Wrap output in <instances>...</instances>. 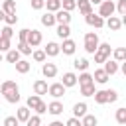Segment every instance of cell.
Masks as SVG:
<instances>
[{
  "label": "cell",
  "mask_w": 126,
  "mask_h": 126,
  "mask_svg": "<svg viewBox=\"0 0 126 126\" xmlns=\"http://www.w3.org/2000/svg\"><path fill=\"white\" fill-rule=\"evenodd\" d=\"M0 93H2L4 98H6L8 102H12V104H16V102L20 100V89H18V85H16L14 81H4L2 87H0Z\"/></svg>",
  "instance_id": "1"
},
{
  "label": "cell",
  "mask_w": 126,
  "mask_h": 126,
  "mask_svg": "<svg viewBox=\"0 0 126 126\" xmlns=\"http://www.w3.org/2000/svg\"><path fill=\"white\" fill-rule=\"evenodd\" d=\"M118 100V93L112 89H104V91H96L94 93V102L98 104H106V102H116Z\"/></svg>",
  "instance_id": "2"
},
{
  "label": "cell",
  "mask_w": 126,
  "mask_h": 126,
  "mask_svg": "<svg viewBox=\"0 0 126 126\" xmlns=\"http://www.w3.org/2000/svg\"><path fill=\"white\" fill-rule=\"evenodd\" d=\"M98 45H100L98 35H96L94 32H87V33H85V51L91 53V55H94L96 49H98Z\"/></svg>",
  "instance_id": "3"
},
{
  "label": "cell",
  "mask_w": 126,
  "mask_h": 126,
  "mask_svg": "<svg viewBox=\"0 0 126 126\" xmlns=\"http://www.w3.org/2000/svg\"><path fill=\"white\" fill-rule=\"evenodd\" d=\"M110 51H112L110 43H100L94 53V63H104L106 59H110Z\"/></svg>",
  "instance_id": "4"
},
{
  "label": "cell",
  "mask_w": 126,
  "mask_h": 126,
  "mask_svg": "<svg viewBox=\"0 0 126 126\" xmlns=\"http://www.w3.org/2000/svg\"><path fill=\"white\" fill-rule=\"evenodd\" d=\"M114 10H116V4H114L112 0H102V2H100V8H98V14H100L102 18H110V16L114 14Z\"/></svg>",
  "instance_id": "5"
},
{
  "label": "cell",
  "mask_w": 126,
  "mask_h": 126,
  "mask_svg": "<svg viewBox=\"0 0 126 126\" xmlns=\"http://www.w3.org/2000/svg\"><path fill=\"white\" fill-rule=\"evenodd\" d=\"M85 20H87L89 26H93V28H96V30L104 26V18H102L100 14H94V12H91L89 16H85Z\"/></svg>",
  "instance_id": "6"
},
{
  "label": "cell",
  "mask_w": 126,
  "mask_h": 126,
  "mask_svg": "<svg viewBox=\"0 0 126 126\" xmlns=\"http://www.w3.org/2000/svg\"><path fill=\"white\" fill-rule=\"evenodd\" d=\"M65 85L63 83H53V85H49V94L53 96V98H61L63 94H65Z\"/></svg>",
  "instance_id": "7"
},
{
  "label": "cell",
  "mask_w": 126,
  "mask_h": 126,
  "mask_svg": "<svg viewBox=\"0 0 126 126\" xmlns=\"http://www.w3.org/2000/svg\"><path fill=\"white\" fill-rule=\"evenodd\" d=\"M75 49H77V43H75L71 37L63 39V43H61V51H63V55H73Z\"/></svg>",
  "instance_id": "8"
},
{
  "label": "cell",
  "mask_w": 126,
  "mask_h": 126,
  "mask_svg": "<svg viewBox=\"0 0 126 126\" xmlns=\"http://www.w3.org/2000/svg\"><path fill=\"white\" fill-rule=\"evenodd\" d=\"M41 73H43V77H47V79H53V77L57 75V65H55V63H43V67H41Z\"/></svg>",
  "instance_id": "9"
},
{
  "label": "cell",
  "mask_w": 126,
  "mask_h": 126,
  "mask_svg": "<svg viewBox=\"0 0 126 126\" xmlns=\"http://www.w3.org/2000/svg\"><path fill=\"white\" fill-rule=\"evenodd\" d=\"M33 93H35V94H39V96H41V94H47V93H49L47 83H45L43 79H37V81L33 83Z\"/></svg>",
  "instance_id": "10"
},
{
  "label": "cell",
  "mask_w": 126,
  "mask_h": 126,
  "mask_svg": "<svg viewBox=\"0 0 126 126\" xmlns=\"http://www.w3.org/2000/svg\"><path fill=\"white\" fill-rule=\"evenodd\" d=\"M122 26H124V24H122V20H120V18H116V16H110V18H106V28H108V30H112V32H118Z\"/></svg>",
  "instance_id": "11"
},
{
  "label": "cell",
  "mask_w": 126,
  "mask_h": 126,
  "mask_svg": "<svg viewBox=\"0 0 126 126\" xmlns=\"http://www.w3.org/2000/svg\"><path fill=\"white\" fill-rule=\"evenodd\" d=\"M61 83L69 89V87H75V85L79 83V77H77L75 73H71V71H69V73H63V81H61Z\"/></svg>",
  "instance_id": "12"
},
{
  "label": "cell",
  "mask_w": 126,
  "mask_h": 126,
  "mask_svg": "<svg viewBox=\"0 0 126 126\" xmlns=\"http://www.w3.org/2000/svg\"><path fill=\"white\" fill-rule=\"evenodd\" d=\"M77 8H79V12H81L83 16H89V14L93 12V2H91V0H79V2H77Z\"/></svg>",
  "instance_id": "13"
},
{
  "label": "cell",
  "mask_w": 126,
  "mask_h": 126,
  "mask_svg": "<svg viewBox=\"0 0 126 126\" xmlns=\"http://www.w3.org/2000/svg\"><path fill=\"white\" fill-rule=\"evenodd\" d=\"M55 16H57V24H69V22H71V12H69V10H65V8L57 10V12H55Z\"/></svg>",
  "instance_id": "14"
},
{
  "label": "cell",
  "mask_w": 126,
  "mask_h": 126,
  "mask_svg": "<svg viewBox=\"0 0 126 126\" xmlns=\"http://www.w3.org/2000/svg\"><path fill=\"white\" fill-rule=\"evenodd\" d=\"M41 24H43V26H47V28L55 26V24H57V16H55V12H49V10H47V14H43V16H41Z\"/></svg>",
  "instance_id": "15"
},
{
  "label": "cell",
  "mask_w": 126,
  "mask_h": 126,
  "mask_svg": "<svg viewBox=\"0 0 126 126\" xmlns=\"http://www.w3.org/2000/svg\"><path fill=\"white\" fill-rule=\"evenodd\" d=\"M41 32H37V30H32L30 32V37H28V43L32 45V47H37L39 43H41Z\"/></svg>",
  "instance_id": "16"
},
{
  "label": "cell",
  "mask_w": 126,
  "mask_h": 126,
  "mask_svg": "<svg viewBox=\"0 0 126 126\" xmlns=\"http://www.w3.org/2000/svg\"><path fill=\"white\" fill-rule=\"evenodd\" d=\"M45 53H47V57H55V55L61 53V45L55 43V41H49V43L45 45Z\"/></svg>",
  "instance_id": "17"
},
{
  "label": "cell",
  "mask_w": 126,
  "mask_h": 126,
  "mask_svg": "<svg viewBox=\"0 0 126 126\" xmlns=\"http://www.w3.org/2000/svg\"><path fill=\"white\" fill-rule=\"evenodd\" d=\"M55 33H57L61 39H67V37L71 35V28H69V24H57V30H55Z\"/></svg>",
  "instance_id": "18"
},
{
  "label": "cell",
  "mask_w": 126,
  "mask_h": 126,
  "mask_svg": "<svg viewBox=\"0 0 126 126\" xmlns=\"http://www.w3.org/2000/svg\"><path fill=\"white\" fill-rule=\"evenodd\" d=\"M49 114H53V116H59L61 112H63V102H59V98H55L53 102H49V110H47Z\"/></svg>",
  "instance_id": "19"
},
{
  "label": "cell",
  "mask_w": 126,
  "mask_h": 126,
  "mask_svg": "<svg viewBox=\"0 0 126 126\" xmlns=\"http://www.w3.org/2000/svg\"><path fill=\"white\" fill-rule=\"evenodd\" d=\"M30 110H32V108H30L28 104H26V106H20V108H18L16 116L20 118V122H24V124H26V122L30 120V116H32V114H30Z\"/></svg>",
  "instance_id": "20"
},
{
  "label": "cell",
  "mask_w": 126,
  "mask_h": 126,
  "mask_svg": "<svg viewBox=\"0 0 126 126\" xmlns=\"http://www.w3.org/2000/svg\"><path fill=\"white\" fill-rule=\"evenodd\" d=\"M118 63H120V61H116V59H106V61H104V71H106L108 75H114V73L118 71Z\"/></svg>",
  "instance_id": "21"
},
{
  "label": "cell",
  "mask_w": 126,
  "mask_h": 126,
  "mask_svg": "<svg viewBox=\"0 0 126 126\" xmlns=\"http://www.w3.org/2000/svg\"><path fill=\"white\" fill-rule=\"evenodd\" d=\"M108 77H110V75H108V73L104 71V67H102V69H96V71H94V83H98V85H104V83L108 81Z\"/></svg>",
  "instance_id": "22"
},
{
  "label": "cell",
  "mask_w": 126,
  "mask_h": 126,
  "mask_svg": "<svg viewBox=\"0 0 126 126\" xmlns=\"http://www.w3.org/2000/svg\"><path fill=\"white\" fill-rule=\"evenodd\" d=\"M20 55H24L20 49H10V51H6V61L8 63H18L20 61Z\"/></svg>",
  "instance_id": "23"
},
{
  "label": "cell",
  "mask_w": 126,
  "mask_h": 126,
  "mask_svg": "<svg viewBox=\"0 0 126 126\" xmlns=\"http://www.w3.org/2000/svg\"><path fill=\"white\" fill-rule=\"evenodd\" d=\"M14 65H16V71H18V73H22V75H26V73L32 69V63H30V61H26V59H20V61H18V63H14Z\"/></svg>",
  "instance_id": "24"
},
{
  "label": "cell",
  "mask_w": 126,
  "mask_h": 126,
  "mask_svg": "<svg viewBox=\"0 0 126 126\" xmlns=\"http://www.w3.org/2000/svg\"><path fill=\"white\" fill-rule=\"evenodd\" d=\"M96 89H94V83H87V85H81V94L83 96H94Z\"/></svg>",
  "instance_id": "25"
},
{
  "label": "cell",
  "mask_w": 126,
  "mask_h": 126,
  "mask_svg": "<svg viewBox=\"0 0 126 126\" xmlns=\"http://www.w3.org/2000/svg\"><path fill=\"white\" fill-rule=\"evenodd\" d=\"M73 67H75L77 71H87V69H89V61H87L85 57H77V59L73 61Z\"/></svg>",
  "instance_id": "26"
},
{
  "label": "cell",
  "mask_w": 126,
  "mask_h": 126,
  "mask_svg": "<svg viewBox=\"0 0 126 126\" xmlns=\"http://www.w3.org/2000/svg\"><path fill=\"white\" fill-rule=\"evenodd\" d=\"M39 102H41L39 94H35V93H33V94H30V96H28V102H26V104H28V106H30L32 110H35V108L39 106Z\"/></svg>",
  "instance_id": "27"
},
{
  "label": "cell",
  "mask_w": 126,
  "mask_h": 126,
  "mask_svg": "<svg viewBox=\"0 0 126 126\" xmlns=\"http://www.w3.org/2000/svg\"><path fill=\"white\" fill-rule=\"evenodd\" d=\"M73 114L79 116V118H83V116L87 114V104H85V102H77V104L73 106Z\"/></svg>",
  "instance_id": "28"
},
{
  "label": "cell",
  "mask_w": 126,
  "mask_h": 126,
  "mask_svg": "<svg viewBox=\"0 0 126 126\" xmlns=\"http://www.w3.org/2000/svg\"><path fill=\"white\" fill-rule=\"evenodd\" d=\"M45 6H47V10H49V12H57V10H61V8H63V0H47V2H45Z\"/></svg>",
  "instance_id": "29"
},
{
  "label": "cell",
  "mask_w": 126,
  "mask_h": 126,
  "mask_svg": "<svg viewBox=\"0 0 126 126\" xmlns=\"http://www.w3.org/2000/svg\"><path fill=\"white\" fill-rule=\"evenodd\" d=\"M2 10H4L6 14H16V0H4Z\"/></svg>",
  "instance_id": "30"
},
{
  "label": "cell",
  "mask_w": 126,
  "mask_h": 126,
  "mask_svg": "<svg viewBox=\"0 0 126 126\" xmlns=\"http://www.w3.org/2000/svg\"><path fill=\"white\" fill-rule=\"evenodd\" d=\"M87 83H94V75L87 73V71H81L79 75V85H87Z\"/></svg>",
  "instance_id": "31"
},
{
  "label": "cell",
  "mask_w": 126,
  "mask_h": 126,
  "mask_svg": "<svg viewBox=\"0 0 126 126\" xmlns=\"http://www.w3.org/2000/svg\"><path fill=\"white\" fill-rule=\"evenodd\" d=\"M112 57L116 59V61H126V47H116L114 51H112Z\"/></svg>",
  "instance_id": "32"
},
{
  "label": "cell",
  "mask_w": 126,
  "mask_h": 126,
  "mask_svg": "<svg viewBox=\"0 0 126 126\" xmlns=\"http://www.w3.org/2000/svg\"><path fill=\"white\" fill-rule=\"evenodd\" d=\"M32 57H33V61H37V63H43V61L47 59V53H45V49H35V51L32 53Z\"/></svg>",
  "instance_id": "33"
},
{
  "label": "cell",
  "mask_w": 126,
  "mask_h": 126,
  "mask_svg": "<svg viewBox=\"0 0 126 126\" xmlns=\"http://www.w3.org/2000/svg\"><path fill=\"white\" fill-rule=\"evenodd\" d=\"M81 120H83V126H96V122H98L96 116H93V114H85Z\"/></svg>",
  "instance_id": "34"
},
{
  "label": "cell",
  "mask_w": 126,
  "mask_h": 126,
  "mask_svg": "<svg viewBox=\"0 0 126 126\" xmlns=\"http://www.w3.org/2000/svg\"><path fill=\"white\" fill-rule=\"evenodd\" d=\"M18 49H20L24 55H32V49H33V47H32L28 41H20V43H18Z\"/></svg>",
  "instance_id": "35"
},
{
  "label": "cell",
  "mask_w": 126,
  "mask_h": 126,
  "mask_svg": "<svg viewBox=\"0 0 126 126\" xmlns=\"http://www.w3.org/2000/svg\"><path fill=\"white\" fill-rule=\"evenodd\" d=\"M114 118H116V122H118V124H126V108H118Z\"/></svg>",
  "instance_id": "36"
},
{
  "label": "cell",
  "mask_w": 126,
  "mask_h": 126,
  "mask_svg": "<svg viewBox=\"0 0 126 126\" xmlns=\"http://www.w3.org/2000/svg\"><path fill=\"white\" fill-rule=\"evenodd\" d=\"M30 32H32V30H28V28L20 30V32H18V39H20V41H28V37H30Z\"/></svg>",
  "instance_id": "37"
},
{
  "label": "cell",
  "mask_w": 126,
  "mask_h": 126,
  "mask_svg": "<svg viewBox=\"0 0 126 126\" xmlns=\"http://www.w3.org/2000/svg\"><path fill=\"white\" fill-rule=\"evenodd\" d=\"M0 51H10V37H2L0 39Z\"/></svg>",
  "instance_id": "38"
},
{
  "label": "cell",
  "mask_w": 126,
  "mask_h": 126,
  "mask_svg": "<svg viewBox=\"0 0 126 126\" xmlns=\"http://www.w3.org/2000/svg\"><path fill=\"white\" fill-rule=\"evenodd\" d=\"M18 124H20V118L18 116H8L4 120V126H18Z\"/></svg>",
  "instance_id": "39"
},
{
  "label": "cell",
  "mask_w": 126,
  "mask_h": 126,
  "mask_svg": "<svg viewBox=\"0 0 126 126\" xmlns=\"http://www.w3.org/2000/svg\"><path fill=\"white\" fill-rule=\"evenodd\" d=\"M4 22L10 24V26H14V24L18 22V16H16V14H4Z\"/></svg>",
  "instance_id": "40"
},
{
  "label": "cell",
  "mask_w": 126,
  "mask_h": 126,
  "mask_svg": "<svg viewBox=\"0 0 126 126\" xmlns=\"http://www.w3.org/2000/svg\"><path fill=\"white\" fill-rule=\"evenodd\" d=\"M41 124V118L35 114V116H30V120L26 122V126H39Z\"/></svg>",
  "instance_id": "41"
},
{
  "label": "cell",
  "mask_w": 126,
  "mask_h": 126,
  "mask_svg": "<svg viewBox=\"0 0 126 126\" xmlns=\"http://www.w3.org/2000/svg\"><path fill=\"white\" fill-rule=\"evenodd\" d=\"M63 8L69 10V12L75 10V8H77V0H63Z\"/></svg>",
  "instance_id": "42"
},
{
  "label": "cell",
  "mask_w": 126,
  "mask_h": 126,
  "mask_svg": "<svg viewBox=\"0 0 126 126\" xmlns=\"http://www.w3.org/2000/svg\"><path fill=\"white\" fill-rule=\"evenodd\" d=\"M12 35H14V32H12L10 24H6V26L2 28V37H10V39H12Z\"/></svg>",
  "instance_id": "43"
},
{
  "label": "cell",
  "mask_w": 126,
  "mask_h": 126,
  "mask_svg": "<svg viewBox=\"0 0 126 126\" xmlns=\"http://www.w3.org/2000/svg\"><path fill=\"white\" fill-rule=\"evenodd\" d=\"M116 10H118V14H120V16H124V14H126V0H118Z\"/></svg>",
  "instance_id": "44"
},
{
  "label": "cell",
  "mask_w": 126,
  "mask_h": 126,
  "mask_svg": "<svg viewBox=\"0 0 126 126\" xmlns=\"http://www.w3.org/2000/svg\"><path fill=\"white\" fill-rule=\"evenodd\" d=\"M67 126H83V120H79V116H73L67 120Z\"/></svg>",
  "instance_id": "45"
},
{
  "label": "cell",
  "mask_w": 126,
  "mask_h": 126,
  "mask_svg": "<svg viewBox=\"0 0 126 126\" xmlns=\"http://www.w3.org/2000/svg\"><path fill=\"white\" fill-rule=\"evenodd\" d=\"M45 2H47V0H32V8H33V10H41V8L45 6Z\"/></svg>",
  "instance_id": "46"
},
{
  "label": "cell",
  "mask_w": 126,
  "mask_h": 126,
  "mask_svg": "<svg viewBox=\"0 0 126 126\" xmlns=\"http://www.w3.org/2000/svg\"><path fill=\"white\" fill-rule=\"evenodd\" d=\"M47 110H49V104H45L43 100H41V102H39V106L35 108V112H37V114H43V112H47Z\"/></svg>",
  "instance_id": "47"
},
{
  "label": "cell",
  "mask_w": 126,
  "mask_h": 126,
  "mask_svg": "<svg viewBox=\"0 0 126 126\" xmlns=\"http://www.w3.org/2000/svg\"><path fill=\"white\" fill-rule=\"evenodd\" d=\"M120 69H122V73L126 75V61H122V67H120Z\"/></svg>",
  "instance_id": "48"
},
{
  "label": "cell",
  "mask_w": 126,
  "mask_h": 126,
  "mask_svg": "<svg viewBox=\"0 0 126 126\" xmlns=\"http://www.w3.org/2000/svg\"><path fill=\"white\" fill-rule=\"evenodd\" d=\"M122 24H124V26H126V14H124V16H122Z\"/></svg>",
  "instance_id": "49"
},
{
  "label": "cell",
  "mask_w": 126,
  "mask_h": 126,
  "mask_svg": "<svg viewBox=\"0 0 126 126\" xmlns=\"http://www.w3.org/2000/svg\"><path fill=\"white\" fill-rule=\"evenodd\" d=\"M91 2H93V4H100L102 0H91Z\"/></svg>",
  "instance_id": "50"
}]
</instances>
